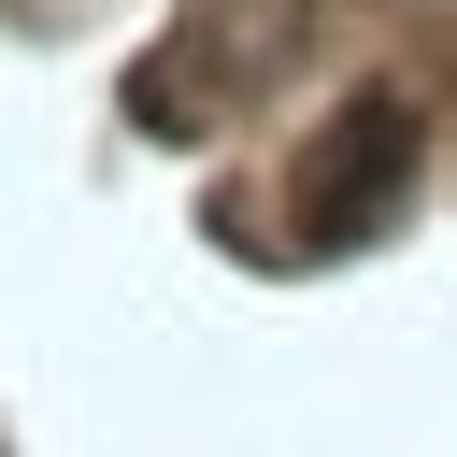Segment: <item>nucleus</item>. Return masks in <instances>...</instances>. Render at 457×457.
Instances as JSON below:
<instances>
[{"instance_id": "1", "label": "nucleus", "mask_w": 457, "mask_h": 457, "mask_svg": "<svg viewBox=\"0 0 457 457\" xmlns=\"http://www.w3.org/2000/svg\"><path fill=\"white\" fill-rule=\"evenodd\" d=\"M414 100L400 86H371V100H343V129L300 157V228L314 243H371L386 214H400V186H414Z\"/></svg>"}]
</instances>
